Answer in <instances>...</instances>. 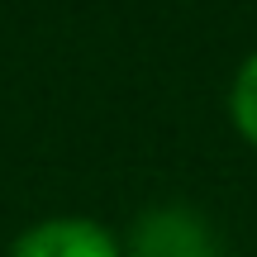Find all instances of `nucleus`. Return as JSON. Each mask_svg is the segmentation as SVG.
<instances>
[{"mask_svg":"<svg viewBox=\"0 0 257 257\" xmlns=\"http://www.w3.org/2000/svg\"><path fill=\"white\" fill-rule=\"evenodd\" d=\"M10 257H124V243L91 214H53L29 224L10 243Z\"/></svg>","mask_w":257,"mask_h":257,"instance_id":"obj_2","label":"nucleus"},{"mask_svg":"<svg viewBox=\"0 0 257 257\" xmlns=\"http://www.w3.org/2000/svg\"><path fill=\"white\" fill-rule=\"evenodd\" d=\"M124 257H224V248L205 224V214L186 205H153L134 219Z\"/></svg>","mask_w":257,"mask_h":257,"instance_id":"obj_1","label":"nucleus"},{"mask_svg":"<svg viewBox=\"0 0 257 257\" xmlns=\"http://www.w3.org/2000/svg\"><path fill=\"white\" fill-rule=\"evenodd\" d=\"M229 124L248 148H257V48L238 62L229 81Z\"/></svg>","mask_w":257,"mask_h":257,"instance_id":"obj_3","label":"nucleus"}]
</instances>
